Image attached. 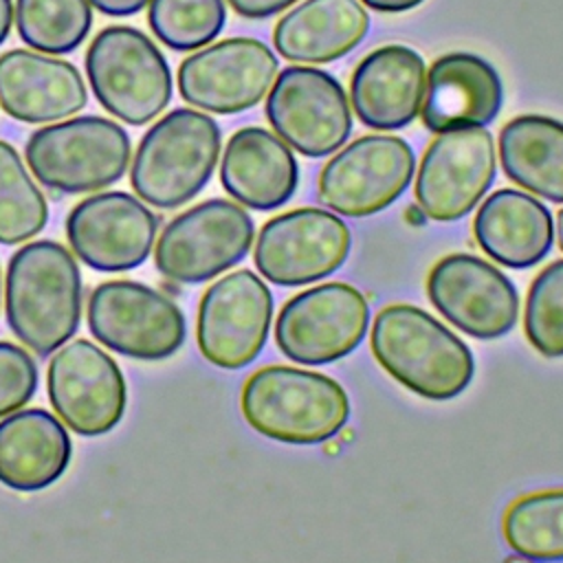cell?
<instances>
[{
  "label": "cell",
  "mask_w": 563,
  "mask_h": 563,
  "mask_svg": "<svg viewBox=\"0 0 563 563\" xmlns=\"http://www.w3.org/2000/svg\"><path fill=\"white\" fill-rule=\"evenodd\" d=\"M4 310L13 334L40 356L62 347L79 325L81 275L66 246L35 240L7 266Z\"/></svg>",
  "instance_id": "cell-1"
},
{
  "label": "cell",
  "mask_w": 563,
  "mask_h": 563,
  "mask_svg": "<svg viewBox=\"0 0 563 563\" xmlns=\"http://www.w3.org/2000/svg\"><path fill=\"white\" fill-rule=\"evenodd\" d=\"M369 345L378 365L429 400L460 396L475 372L468 345L442 321L411 303H389L374 317Z\"/></svg>",
  "instance_id": "cell-2"
},
{
  "label": "cell",
  "mask_w": 563,
  "mask_h": 563,
  "mask_svg": "<svg viewBox=\"0 0 563 563\" xmlns=\"http://www.w3.org/2000/svg\"><path fill=\"white\" fill-rule=\"evenodd\" d=\"M244 420L286 444H321L350 418V398L334 378L290 365L255 369L240 396Z\"/></svg>",
  "instance_id": "cell-3"
},
{
  "label": "cell",
  "mask_w": 563,
  "mask_h": 563,
  "mask_svg": "<svg viewBox=\"0 0 563 563\" xmlns=\"http://www.w3.org/2000/svg\"><path fill=\"white\" fill-rule=\"evenodd\" d=\"M220 125L205 112L176 108L141 139L132 158V189L152 207L176 209L209 183L220 158Z\"/></svg>",
  "instance_id": "cell-4"
},
{
  "label": "cell",
  "mask_w": 563,
  "mask_h": 563,
  "mask_svg": "<svg viewBox=\"0 0 563 563\" xmlns=\"http://www.w3.org/2000/svg\"><path fill=\"white\" fill-rule=\"evenodd\" d=\"M88 84L97 101L119 121L143 125L172 99V70L161 48L139 29H101L86 51Z\"/></svg>",
  "instance_id": "cell-5"
},
{
  "label": "cell",
  "mask_w": 563,
  "mask_h": 563,
  "mask_svg": "<svg viewBox=\"0 0 563 563\" xmlns=\"http://www.w3.org/2000/svg\"><path fill=\"white\" fill-rule=\"evenodd\" d=\"M128 132L97 114L35 130L24 147L33 176L62 194H86L117 183L130 163Z\"/></svg>",
  "instance_id": "cell-6"
},
{
  "label": "cell",
  "mask_w": 563,
  "mask_h": 563,
  "mask_svg": "<svg viewBox=\"0 0 563 563\" xmlns=\"http://www.w3.org/2000/svg\"><path fill=\"white\" fill-rule=\"evenodd\" d=\"M253 233V220L240 205L205 200L161 231L154 246L156 271L178 284L209 282L246 257Z\"/></svg>",
  "instance_id": "cell-7"
},
{
  "label": "cell",
  "mask_w": 563,
  "mask_h": 563,
  "mask_svg": "<svg viewBox=\"0 0 563 563\" xmlns=\"http://www.w3.org/2000/svg\"><path fill=\"white\" fill-rule=\"evenodd\" d=\"M88 330L112 352L161 361L180 350L187 323L176 301L161 290L134 279H110L88 297Z\"/></svg>",
  "instance_id": "cell-8"
},
{
  "label": "cell",
  "mask_w": 563,
  "mask_h": 563,
  "mask_svg": "<svg viewBox=\"0 0 563 563\" xmlns=\"http://www.w3.org/2000/svg\"><path fill=\"white\" fill-rule=\"evenodd\" d=\"M367 299L350 284L328 282L290 297L275 321V343L301 365L334 363L367 334Z\"/></svg>",
  "instance_id": "cell-9"
},
{
  "label": "cell",
  "mask_w": 563,
  "mask_h": 563,
  "mask_svg": "<svg viewBox=\"0 0 563 563\" xmlns=\"http://www.w3.org/2000/svg\"><path fill=\"white\" fill-rule=\"evenodd\" d=\"M413 169V150L405 139L365 134L323 165L317 185L319 200L341 216H372L405 194Z\"/></svg>",
  "instance_id": "cell-10"
},
{
  "label": "cell",
  "mask_w": 563,
  "mask_h": 563,
  "mask_svg": "<svg viewBox=\"0 0 563 563\" xmlns=\"http://www.w3.org/2000/svg\"><path fill=\"white\" fill-rule=\"evenodd\" d=\"M343 86L325 70L288 66L271 86L266 117L277 136L308 158L334 154L352 132Z\"/></svg>",
  "instance_id": "cell-11"
},
{
  "label": "cell",
  "mask_w": 563,
  "mask_h": 563,
  "mask_svg": "<svg viewBox=\"0 0 563 563\" xmlns=\"http://www.w3.org/2000/svg\"><path fill=\"white\" fill-rule=\"evenodd\" d=\"M273 295L249 268L213 282L198 306L196 341L216 367L240 369L253 363L271 330Z\"/></svg>",
  "instance_id": "cell-12"
},
{
  "label": "cell",
  "mask_w": 563,
  "mask_h": 563,
  "mask_svg": "<svg viewBox=\"0 0 563 563\" xmlns=\"http://www.w3.org/2000/svg\"><path fill=\"white\" fill-rule=\"evenodd\" d=\"M277 75V55L255 37H227L187 55L178 66V92L196 108L235 114L257 106Z\"/></svg>",
  "instance_id": "cell-13"
},
{
  "label": "cell",
  "mask_w": 563,
  "mask_h": 563,
  "mask_svg": "<svg viewBox=\"0 0 563 563\" xmlns=\"http://www.w3.org/2000/svg\"><path fill=\"white\" fill-rule=\"evenodd\" d=\"M347 224L317 207H299L268 220L255 242L257 271L277 286H303L332 275L350 255Z\"/></svg>",
  "instance_id": "cell-14"
},
{
  "label": "cell",
  "mask_w": 563,
  "mask_h": 563,
  "mask_svg": "<svg viewBox=\"0 0 563 563\" xmlns=\"http://www.w3.org/2000/svg\"><path fill=\"white\" fill-rule=\"evenodd\" d=\"M46 387L59 420L79 435H103L125 413L123 372L110 354L88 339L57 347L48 365Z\"/></svg>",
  "instance_id": "cell-15"
},
{
  "label": "cell",
  "mask_w": 563,
  "mask_h": 563,
  "mask_svg": "<svg viewBox=\"0 0 563 563\" xmlns=\"http://www.w3.org/2000/svg\"><path fill=\"white\" fill-rule=\"evenodd\" d=\"M495 141L484 128L440 132L424 150L416 176L420 211L438 222H453L477 207L495 180Z\"/></svg>",
  "instance_id": "cell-16"
},
{
  "label": "cell",
  "mask_w": 563,
  "mask_h": 563,
  "mask_svg": "<svg viewBox=\"0 0 563 563\" xmlns=\"http://www.w3.org/2000/svg\"><path fill=\"white\" fill-rule=\"evenodd\" d=\"M427 295L442 317L475 339H499L515 328L519 317L512 282L497 266L471 253L438 260L427 277Z\"/></svg>",
  "instance_id": "cell-17"
},
{
  "label": "cell",
  "mask_w": 563,
  "mask_h": 563,
  "mask_svg": "<svg viewBox=\"0 0 563 563\" xmlns=\"http://www.w3.org/2000/svg\"><path fill=\"white\" fill-rule=\"evenodd\" d=\"M156 229L158 218L125 191L88 196L66 218V235L75 255L103 273L143 264L154 246Z\"/></svg>",
  "instance_id": "cell-18"
},
{
  "label": "cell",
  "mask_w": 563,
  "mask_h": 563,
  "mask_svg": "<svg viewBox=\"0 0 563 563\" xmlns=\"http://www.w3.org/2000/svg\"><path fill=\"white\" fill-rule=\"evenodd\" d=\"M504 84L479 55L453 51L427 70L420 117L427 130L440 134L462 128H486L499 114Z\"/></svg>",
  "instance_id": "cell-19"
},
{
  "label": "cell",
  "mask_w": 563,
  "mask_h": 563,
  "mask_svg": "<svg viewBox=\"0 0 563 563\" xmlns=\"http://www.w3.org/2000/svg\"><path fill=\"white\" fill-rule=\"evenodd\" d=\"M88 90L75 64L42 51L0 53V108L24 123H51L79 112Z\"/></svg>",
  "instance_id": "cell-20"
},
{
  "label": "cell",
  "mask_w": 563,
  "mask_h": 563,
  "mask_svg": "<svg viewBox=\"0 0 563 563\" xmlns=\"http://www.w3.org/2000/svg\"><path fill=\"white\" fill-rule=\"evenodd\" d=\"M424 81L427 68L418 51L405 44L378 46L352 73L350 106L363 125L398 130L418 117Z\"/></svg>",
  "instance_id": "cell-21"
},
{
  "label": "cell",
  "mask_w": 563,
  "mask_h": 563,
  "mask_svg": "<svg viewBox=\"0 0 563 563\" xmlns=\"http://www.w3.org/2000/svg\"><path fill=\"white\" fill-rule=\"evenodd\" d=\"M220 183L240 205L255 211H273L292 198L299 183V165L277 134L249 125L227 141Z\"/></svg>",
  "instance_id": "cell-22"
},
{
  "label": "cell",
  "mask_w": 563,
  "mask_h": 563,
  "mask_svg": "<svg viewBox=\"0 0 563 563\" xmlns=\"http://www.w3.org/2000/svg\"><path fill=\"white\" fill-rule=\"evenodd\" d=\"M73 457V442L62 420L31 407L0 420V484L35 493L57 482Z\"/></svg>",
  "instance_id": "cell-23"
},
{
  "label": "cell",
  "mask_w": 563,
  "mask_h": 563,
  "mask_svg": "<svg viewBox=\"0 0 563 563\" xmlns=\"http://www.w3.org/2000/svg\"><path fill=\"white\" fill-rule=\"evenodd\" d=\"M473 235L497 264L530 268L552 249V213L534 196L504 187L482 202L473 220Z\"/></svg>",
  "instance_id": "cell-24"
},
{
  "label": "cell",
  "mask_w": 563,
  "mask_h": 563,
  "mask_svg": "<svg viewBox=\"0 0 563 563\" xmlns=\"http://www.w3.org/2000/svg\"><path fill=\"white\" fill-rule=\"evenodd\" d=\"M369 31L361 0H301L273 31L275 51L297 64H328L354 51Z\"/></svg>",
  "instance_id": "cell-25"
},
{
  "label": "cell",
  "mask_w": 563,
  "mask_h": 563,
  "mask_svg": "<svg viewBox=\"0 0 563 563\" xmlns=\"http://www.w3.org/2000/svg\"><path fill=\"white\" fill-rule=\"evenodd\" d=\"M504 174L530 194L563 202V121L519 114L499 132Z\"/></svg>",
  "instance_id": "cell-26"
},
{
  "label": "cell",
  "mask_w": 563,
  "mask_h": 563,
  "mask_svg": "<svg viewBox=\"0 0 563 563\" xmlns=\"http://www.w3.org/2000/svg\"><path fill=\"white\" fill-rule=\"evenodd\" d=\"M501 532L519 559L563 561V488L515 499L504 512Z\"/></svg>",
  "instance_id": "cell-27"
},
{
  "label": "cell",
  "mask_w": 563,
  "mask_h": 563,
  "mask_svg": "<svg viewBox=\"0 0 563 563\" xmlns=\"http://www.w3.org/2000/svg\"><path fill=\"white\" fill-rule=\"evenodd\" d=\"M88 0H15L13 20L20 40L33 51L70 53L92 29Z\"/></svg>",
  "instance_id": "cell-28"
},
{
  "label": "cell",
  "mask_w": 563,
  "mask_h": 563,
  "mask_svg": "<svg viewBox=\"0 0 563 563\" xmlns=\"http://www.w3.org/2000/svg\"><path fill=\"white\" fill-rule=\"evenodd\" d=\"M48 220L44 194L26 172L18 150L0 139V244L37 235Z\"/></svg>",
  "instance_id": "cell-29"
},
{
  "label": "cell",
  "mask_w": 563,
  "mask_h": 563,
  "mask_svg": "<svg viewBox=\"0 0 563 563\" xmlns=\"http://www.w3.org/2000/svg\"><path fill=\"white\" fill-rule=\"evenodd\" d=\"M227 22L224 0H150L147 24L167 48L178 53L211 44Z\"/></svg>",
  "instance_id": "cell-30"
},
{
  "label": "cell",
  "mask_w": 563,
  "mask_h": 563,
  "mask_svg": "<svg viewBox=\"0 0 563 563\" xmlns=\"http://www.w3.org/2000/svg\"><path fill=\"white\" fill-rule=\"evenodd\" d=\"M523 332L539 354L563 356V260L548 264L530 284Z\"/></svg>",
  "instance_id": "cell-31"
},
{
  "label": "cell",
  "mask_w": 563,
  "mask_h": 563,
  "mask_svg": "<svg viewBox=\"0 0 563 563\" xmlns=\"http://www.w3.org/2000/svg\"><path fill=\"white\" fill-rule=\"evenodd\" d=\"M37 365L15 343L0 341V418L26 405L37 389Z\"/></svg>",
  "instance_id": "cell-32"
},
{
  "label": "cell",
  "mask_w": 563,
  "mask_h": 563,
  "mask_svg": "<svg viewBox=\"0 0 563 563\" xmlns=\"http://www.w3.org/2000/svg\"><path fill=\"white\" fill-rule=\"evenodd\" d=\"M227 2L242 18L264 20V18L282 13L284 9L295 4L297 0H227Z\"/></svg>",
  "instance_id": "cell-33"
},
{
  "label": "cell",
  "mask_w": 563,
  "mask_h": 563,
  "mask_svg": "<svg viewBox=\"0 0 563 563\" xmlns=\"http://www.w3.org/2000/svg\"><path fill=\"white\" fill-rule=\"evenodd\" d=\"M97 11L110 18H128L139 13L150 0H88Z\"/></svg>",
  "instance_id": "cell-34"
},
{
  "label": "cell",
  "mask_w": 563,
  "mask_h": 563,
  "mask_svg": "<svg viewBox=\"0 0 563 563\" xmlns=\"http://www.w3.org/2000/svg\"><path fill=\"white\" fill-rule=\"evenodd\" d=\"M424 0H361V4L380 11V13H400V11H409L416 9L418 4H422Z\"/></svg>",
  "instance_id": "cell-35"
},
{
  "label": "cell",
  "mask_w": 563,
  "mask_h": 563,
  "mask_svg": "<svg viewBox=\"0 0 563 563\" xmlns=\"http://www.w3.org/2000/svg\"><path fill=\"white\" fill-rule=\"evenodd\" d=\"M11 20H13V2L11 0H0V44L9 37Z\"/></svg>",
  "instance_id": "cell-36"
},
{
  "label": "cell",
  "mask_w": 563,
  "mask_h": 563,
  "mask_svg": "<svg viewBox=\"0 0 563 563\" xmlns=\"http://www.w3.org/2000/svg\"><path fill=\"white\" fill-rule=\"evenodd\" d=\"M556 235H559V246L563 251V209L556 213Z\"/></svg>",
  "instance_id": "cell-37"
},
{
  "label": "cell",
  "mask_w": 563,
  "mask_h": 563,
  "mask_svg": "<svg viewBox=\"0 0 563 563\" xmlns=\"http://www.w3.org/2000/svg\"><path fill=\"white\" fill-rule=\"evenodd\" d=\"M0 295H2V279H0Z\"/></svg>",
  "instance_id": "cell-38"
}]
</instances>
